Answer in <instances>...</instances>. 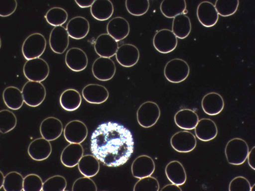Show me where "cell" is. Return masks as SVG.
Returning a JSON list of instances; mask_svg holds the SVG:
<instances>
[{
	"label": "cell",
	"mask_w": 255,
	"mask_h": 191,
	"mask_svg": "<svg viewBox=\"0 0 255 191\" xmlns=\"http://www.w3.org/2000/svg\"><path fill=\"white\" fill-rule=\"evenodd\" d=\"M63 130L62 122L55 117H47L41 123L40 126L41 136L49 142L58 139Z\"/></svg>",
	"instance_id": "obj_16"
},
{
	"label": "cell",
	"mask_w": 255,
	"mask_h": 191,
	"mask_svg": "<svg viewBox=\"0 0 255 191\" xmlns=\"http://www.w3.org/2000/svg\"><path fill=\"white\" fill-rule=\"evenodd\" d=\"M17 3L16 0H1L0 1V16H10L16 10Z\"/></svg>",
	"instance_id": "obj_44"
},
{
	"label": "cell",
	"mask_w": 255,
	"mask_h": 191,
	"mask_svg": "<svg viewBox=\"0 0 255 191\" xmlns=\"http://www.w3.org/2000/svg\"><path fill=\"white\" fill-rule=\"evenodd\" d=\"M119 48L118 42L108 34L100 35L95 44V51L101 57L110 58L114 57Z\"/></svg>",
	"instance_id": "obj_15"
},
{
	"label": "cell",
	"mask_w": 255,
	"mask_h": 191,
	"mask_svg": "<svg viewBox=\"0 0 255 191\" xmlns=\"http://www.w3.org/2000/svg\"><path fill=\"white\" fill-rule=\"evenodd\" d=\"M65 62L66 66L72 71L80 72L87 68L89 60L83 49L72 48L67 52Z\"/></svg>",
	"instance_id": "obj_18"
},
{
	"label": "cell",
	"mask_w": 255,
	"mask_h": 191,
	"mask_svg": "<svg viewBox=\"0 0 255 191\" xmlns=\"http://www.w3.org/2000/svg\"><path fill=\"white\" fill-rule=\"evenodd\" d=\"M52 153V146L49 141L44 138L35 139L29 145L28 154L31 158L42 161L49 157Z\"/></svg>",
	"instance_id": "obj_20"
},
{
	"label": "cell",
	"mask_w": 255,
	"mask_h": 191,
	"mask_svg": "<svg viewBox=\"0 0 255 191\" xmlns=\"http://www.w3.org/2000/svg\"><path fill=\"white\" fill-rule=\"evenodd\" d=\"M49 67L43 59L38 58L28 60L23 66V72L29 81L41 82L49 75Z\"/></svg>",
	"instance_id": "obj_4"
},
{
	"label": "cell",
	"mask_w": 255,
	"mask_h": 191,
	"mask_svg": "<svg viewBox=\"0 0 255 191\" xmlns=\"http://www.w3.org/2000/svg\"><path fill=\"white\" fill-rule=\"evenodd\" d=\"M162 191H181V188L178 185L172 184L166 185L164 187L162 190Z\"/></svg>",
	"instance_id": "obj_47"
},
{
	"label": "cell",
	"mask_w": 255,
	"mask_h": 191,
	"mask_svg": "<svg viewBox=\"0 0 255 191\" xmlns=\"http://www.w3.org/2000/svg\"><path fill=\"white\" fill-rule=\"evenodd\" d=\"M153 46L161 54H169L174 51L178 45L177 37L168 29H160L154 35Z\"/></svg>",
	"instance_id": "obj_8"
},
{
	"label": "cell",
	"mask_w": 255,
	"mask_h": 191,
	"mask_svg": "<svg viewBox=\"0 0 255 191\" xmlns=\"http://www.w3.org/2000/svg\"><path fill=\"white\" fill-rule=\"evenodd\" d=\"M190 67L186 61L180 58H174L166 64L164 75L169 82L179 84L189 77Z\"/></svg>",
	"instance_id": "obj_3"
},
{
	"label": "cell",
	"mask_w": 255,
	"mask_h": 191,
	"mask_svg": "<svg viewBox=\"0 0 255 191\" xmlns=\"http://www.w3.org/2000/svg\"><path fill=\"white\" fill-rule=\"evenodd\" d=\"M187 5L185 0H163L161 2V12L168 18H173L183 14L186 10Z\"/></svg>",
	"instance_id": "obj_31"
},
{
	"label": "cell",
	"mask_w": 255,
	"mask_h": 191,
	"mask_svg": "<svg viewBox=\"0 0 255 191\" xmlns=\"http://www.w3.org/2000/svg\"><path fill=\"white\" fill-rule=\"evenodd\" d=\"M46 48V40L40 33H33L23 42L22 52L26 60H30L42 56Z\"/></svg>",
	"instance_id": "obj_5"
},
{
	"label": "cell",
	"mask_w": 255,
	"mask_h": 191,
	"mask_svg": "<svg viewBox=\"0 0 255 191\" xmlns=\"http://www.w3.org/2000/svg\"><path fill=\"white\" fill-rule=\"evenodd\" d=\"M69 36L63 26H55L50 34L49 45L52 51L58 54H63L68 48Z\"/></svg>",
	"instance_id": "obj_13"
},
{
	"label": "cell",
	"mask_w": 255,
	"mask_h": 191,
	"mask_svg": "<svg viewBox=\"0 0 255 191\" xmlns=\"http://www.w3.org/2000/svg\"><path fill=\"white\" fill-rule=\"evenodd\" d=\"M45 19L49 24L55 26H62L68 19L67 11L61 7L50 8L45 14Z\"/></svg>",
	"instance_id": "obj_34"
},
{
	"label": "cell",
	"mask_w": 255,
	"mask_h": 191,
	"mask_svg": "<svg viewBox=\"0 0 255 191\" xmlns=\"http://www.w3.org/2000/svg\"><path fill=\"white\" fill-rule=\"evenodd\" d=\"M0 175H1V178H0V181H0V187L1 188L2 187H3L5 177L3 174H2V172H0Z\"/></svg>",
	"instance_id": "obj_48"
},
{
	"label": "cell",
	"mask_w": 255,
	"mask_h": 191,
	"mask_svg": "<svg viewBox=\"0 0 255 191\" xmlns=\"http://www.w3.org/2000/svg\"><path fill=\"white\" fill-rule=\"evenodd\" d=\"M73 191H97L98 188L92 179L84 176L76 180L72 187Z\"/></svg>",
	"instance_id": "obj_42"
},
{
	"label": "cell",
	"mask_w": 255,
	"mask_h": 191,
	"mask_svg": "<svg viewBox=\"0 0 255 191\" xmlns=\"http://www.w3.org/2000/svg\"><path fill=\"white\" fill-rule=\"evenodd\" d=\"M88 136V128L83 122L73 120L67 123L64 129V136L69 143L81 144Z\"/></svg>",
	"instance_id": "obj_11"
},
{
	"label": "cell",
	"mask_w": 255,
	"mask_h": 191,
	"mask_svg": "<svg viewBox=\"0 0 255 191\" xmlns=\"http://www.w3.org/2000/svg\"><path fill=\"white\" fill-rule=\"evenodd\" d=\"M196 14L199 22L205 27H213L218 22L219 14L215 5L211 2H201L198 5Z\"/></svg>",
	"instance_id": "obj_17"
},
{
	"label": "cell",
	"mask_w": 255,
	"mask_h": 191,
	"mask_svg": "<svg viewBox=\"0 0 255 191\" xmlns=\"http://www.w3.org/2000/svg\"><path fill=\"white\" fill-rule=\"evenodd\" d=\"M43 185L42 179L39 176L28 175L23 179V191H42Z\"/></svg>",
	"instance_id": "obj_41"
},
{
	"label": "cell",
	"mask_w": 255,
	"mask_h": 191,
	"mask_svg": "<svg viewBox=\"0 0 255 191\" xmlns=\"http://www.w3.org/2000/svg\"><path fill=\"white\" fill-rule=\"evenodd\" d=\"M165 173L167 178L172 184L181 186L186 182V170L180 161H172L167 164Z\"/></svg>",
	"instance_id": "obj_27"
},
{
	"label": "cell",
	"mask_w": 255,
	"mask_h": 191,
	"mask_svg": "<svg viewBox=\"0 0 255 191\" xmlns=\"http://www.w3.org/2000/svg\"><path fill=\"white\" fill-rule=\"evenodd\" d=\"M90 11L94 18L104 21L113 16L114 5L110 0H96L91 7Z\"/></svg>",
	"instance_id": "obj_28"
},
{
	"label": "cell",
	"mask_w": 255,
	"mask_h": 191,
	"mask_svg": "<svg viewBox=\"0 0 255 191\" xmlns=\"http://www.w3.org/2000/svg\"><path fill=\"white\" fill-rule=\"evenodd\" d=\"M248 164L249 166L253 170H255V147L251 149V151L249 152L248 156Z\"/></svg>",
	"instance_id": "obj_45"
},
{
	"label": "cell",
	"mask_w": 255,
	"mask_h": 191,
	"mask_svg": "<svg viewBox=\"0 0 255 191\" xmlns=\"http://www.w3.org/2000/svg\"><path fill=\"white\" fill-rule=\"evenodd\" d=\"M116 64L111 58L100 57L93 63V75L99 81H110L116 75Z\"/></svg>",
	"instance_id": "obj_9"
},
{
	"label": "cell",
	"mask_w": 255,
	"mask_h": 191,
	"mask_svg": "<svg viewBox=\"0 0 255 191\" xmlns=\"http://www.w3.org/2000/svg\"><path fill=\"white\" fill-rule=\"evenodd\" d=\"M84 155V148L81 144L70 143L64 149L61 155V162L68 168L77 166Z\"/></svg>",
	"instance_id": "obj_24"
},
{
	"label": "cell",
	"mask_w": 255,
	"mask_h": 191,
	"mask_svg": "<svg viewBox=\"0 0 255 191\" xmlns=\"http://www.w3.org/2000/svg\"><path fill=\"white\" fill-rule=\"evenodd\" d=\"M16 124L15 114L10 110L0 111V131L2 134H6L13 130Z\"/></svg>",
	"instance_id": "obj_37"
},
{
	"label": "cell",
	"mask_w": 255,
	"mask_h": 191,
	"mask_svg": "<svg viewBox=\"0 0 255 191\" xmlns=\"http://www.w3.org/2000/svg\"><path fill=\"white\" fill-rule=\"evenodd\" d=\"M191 30V22L186 14H180L173 19L172 31L178 39H186L189 36Z\"/></svg>",
	"instance_id": "obj_32"
},
{
	"label": "cell",
	"mask_w": 255,
	"mask_h": 191,
	"mask_svg": "<svg viewBox=\"0 0 255 191\" xmlns=\"http://www.w3.org/2000/svg\"><path fill=\"white\" fill-rule=\"evenodd\" d=\"M78 166L81 174L89 178L98 175L100 170L99 161L93 155L83 156Z\"/></svg>",
	"instance_id": "obj_33"
},
{
	"label": "cell",
	"mask_w": 255,
	"mask_h": 191,
	"mask_svg": "<svg viewBox=\"0 0 255 191\" xmlns=\"http://www.w3.org/2000/svg\"><path fill=\"white\" fill-rule=\"evenodd\" d=\"M2 98L6 106L13 110H19L24 102L22 93L14 87L5 88L2 93Z\"/></svg>",
	"instance_id": "obj_29"
},
{
	"label": "cell",
	"mask_w": 255,
	"mask_h": 191,
	"mask_svg": "<svg viewBox=\"0 0 255 191\" xmlns=\"http://www.w3.org/2000/svg\"><path fill=\"white\" fill-rule=\"evenodd\" d=\"M90 27L89 20L83 16H76L69 20L66 29L69 37L76 40H81L89 34Z\"/></svg>",
	"instance_id": "obj_23"
},
{
	"label": "cell",
	"mask_w": 255,
	"mask_h": 191,
	"mask_svg": "<svg viewBox=\"0 0 255 191\" xmlns=\"http://www.w3.org/2000/svg\"><path fill=\"white\" fill-rule=\"evenodd\" d=\"M171 145L175 151L179 153H189L194 150L197 140L194 134L187 131L177 132L171 137Z\"/></svg>",
	"instance_id": "obj_10"
},
{
	"label": "cell",
	"mask_w": 255,
	"mask_h": 191,
	"mask_svg": "<svg viewBox=\"0 0 255 191\" xmlns=\"http://www.w3.org/2000/svg\"><path fill=\"white\" fill-rule=\"evenodd\" d=\"M61 107L68 111L78 109L82 103V97L80 93L74 89H68L61 94L60 98Z\"/></svg>",
	"instance_id": "obj_30"
},
{
	"label": "cell",
	"mask_w": 255,
	"mask_h": 191,
	"mask_svg": "<svg viewBox=\"0 0 255 191\" xmlns=\"http://www.w3.org/2000/svg\"><path fill=\"white\" fill-rule=\"evenodd\" d=\"M201 105L205 113L210 116L218 115L225 107L224 99L219 93H208L202 99Z\"/></svg>",
	"instance_id": "obj_22"
},
{
	"label": "cell",
	"mask_w": 255,
	"mask_h": 191,
	"mask_svg": "<svg viewBox=\"0 0 255 191\" xmlns=\"http://www.w3.org/2000/svg\"><path fill=\"white\" fill-rule=\"evenodd\" d=\"M23 176L19 173L11 172L5 176L3 188L5 191H22Z\"/></svg>",
	"instance_id": "obj_35"
},
{
	"label": "cell",
	"mask_w": 255,
	"mask_h": 191,
	"mask_svg": "<svg viewBox=\"0 0 255 191\" xmlns=\"http://www.w3.org/2000/svg\"><path fill=\"white\" fill-rule=\"evenodd\" d=\"M239 6V0H218L216 1L215 7L219 15L228 17L233 15L236 13Z\"/></svg>",
	"instance_id": "obj_36"
},
{
	"label": "cell",
	"mask_w": 255,
	"mask_h": 191,
	"mask_svg": "<svg viewBox=\"0 0 255 191\" xmlns=\"http://www.w3.org/2000/svg\"><path fill=\"white\" fill-rule=\"evenodd\" d=\"M160 185L156 178L152 177L151 176L148 177L140 179L139 181L134 185V191H159Z\"/></svg>",
	"instance_id": "obj_40"
},
{
	"label": "cell",
	"mask_w": 255,
	"mask_h": 191,
	"mask_svg": "<svg viewBox=\"0 0 255 191\" xmlns=\"http://www.w3.org/2000/svg\"><path fill=\"white\" fill-rule=\"evenodd\" d=\"M134 148L131 131L119 123H102L91 137V152L100 162L108 167L124 165L133 154Z\"/></svg>",
	"instance_id": "obj_1"
},
{
	"label": "cell",
	"mask_w": 255,
	"mask_h": 191,
	"mask_svg": "<svg viewBox=\"0 0 255 191\" xmlns=\"http://www.w3.org/2000/svg\"><path fill=\"white\" fill-rule=\"evenodd\" d=\"M199 120L197 113L189 108H184L178 111L174 116L175 124L181 129L186 130H194Z\"/></svg>",
	"instance_id": "obj_26"
},
{
	"label": "cell",
	"mask_w": 255,
	"mask_h": 191,
	"mask_svg": "<svg viewBox=\"0 0 255 191\" xmlns=\"http://www.w3.org/2000/svg\"><path fill=\"white\" fill-rule=\"evenodd\" d=\"M126 7L131 15L142 16L148 11L149 1L148 0H126Z\"/></svg>",
	"instance_id": "obj_38"
},
{
	"label": "cell",
	"mask_w": 255,
	"mask_h": 191,
	"mask_svg": "<svg viewBox=\"0 0 255 191\" xmlns=\"http://www.w3.org/2000/svg\"><path fill=\"white\" fill-rule=\"evenodd\" d=\"M249 152L248 144L240 138H234L229 141L225 150L228 163L234 166L244 164L247 160Z\"/></svg>",
	"instance_id": "obj_2"
},
{
	"label": "cell",
	"mask_w": 255,
	"mask_h": 191,
	"mask_svg": "<svg viewBox=\"0 0 255 191\" xmlns=\"http://www.w3.org/2000/svg\"><path fill=\"white\" fill-rule=\"evenodd\" d=\"M75 2L81 8H87L92 7L94 3V0H75Z\"/></svg>",
	"instance_id": "obj_46"
},
{
	"label": "cell",
	"mask_w": 255,
	"mask_h": 191,
	"mask_svg": "<svg viewBox=\"0 0 255 191\" xmlns=\"http://www.w3.org/2000/svg\"><path fill=\"white\" fill-rule=\"evenodd\" d=\"M196 137L202 142H209L218 136V129L216 123L209 118L199 120L195 127Z\"/></svg>",
	"instance_id": "obj_25"
},
{
	"label": "cell",
	"mask_w": 255,
	"mask_h": 191,
	"mask_svg": "<svg viewBox=\"0 0 255 191\" xmlns=\"http://www.w3.org/2000/svg\"><path fill=\"white\" fill-rule=\"evenodd\" d=\"M116 55L117 62L126 68L135 66L140 58L139 49L131 44H125L120 46Z\"/></svg>",
	"instance_id": "obj_12"
},
{
	"label": "cell",
	"mask_w": 255,
	"mask_h": 191,
	"mask_svg": "<svg viewBox=\"0 0 255 191\" xmlns=\"http://www.w3.org/2000/svg\"><path fill=\"white\" fill-rule=\"evenodd\" d=\"M82 94L90 104H101L107 101L110 93L107 88L99 84H89L83 88Z\"/></svg>",
	"instance_id": "obj_19"
},
{
	"label": "cell",
	"mask_w": 255,
	"mask_h": 191,
	"mask_svg": "<svg viewBox=\"0 0 255 191\" xmlns=\"http://www.w3.org/2000/svg\"><path fill=\"white\" fill-rule=\"evenodd\" d=\"M67 181L62 176L56 175L49 178L44 182L42 191H64Z\"/></svg>",
	"instance_id": "obj_39"
},
{
	"label": "cell",
	"mask_w": 255,
	"mask_h": 191,
	"mask_svg": "<svg viewBox=\"0 0 255 191\" xmlns=\"http://www.w3.org/2000/svg\"><path fill=\"white\" fill-rule=\"evenodd\" d=\"M160 114V107L156 102L146 101L140 105L137 111V122L143 128H151L156 124Z\"/></svg>",
	"instance_id": "obj_6"
},
{
	"label": "cell",
	"mask_w": 255,
	"mask_h": 191,
	"mask_svg": "<svg viewBox=\"0 0 255 191\" xmlns=\"http://www.w3.org/2000/svg\"><path fill=\"white\" fill-rule=\"evenodd\" d=\"M156 166L152 158L148 155L139 156L131 164V173L134 178L142 179L153 174Z\"/></svg>",
	"instance_id": "obj_14"
},
{
	"label": "cell",
	"mask_w": 255,
	"mask_h": 191,
	"mask_svg": "<svg viewBox=\"0 0 255 191\" xmlns=\"http://www.w3.org/2000/svg\"><path fill=\"white\" fill-rule=\"evenodd\" d=\"M250 182L243 176H238L234 178L229 185L230 191H251Z\"/></svg>",
	"instance_id": "obj_43"
},
{
	"label": "cell",
	"mask_w": 255,
	"mask_h": 191,
	"mask_svg": "<svg viewBox=\"0 0 255 191\" xmlns=\"http://www.w3.org/2000/svg\"><path fill=\"white\" fill-rule=\"evenodd\" d=\"M22 93L25 104L36 107L42 103L46 98V88L41 82L28 81L23 87Z\"/></svg>",
	"instance_id": "obj_7"
},
{
	"label": "cell",
	"mask_w": 255,
	"mask_h": 191,
	"mask_svg": "<svg viewBox=\"0 0 255 191\" xmlns=\"http://www.w3.org/2000/svg\"><path fill=\"white\" fill-rule=\"evenodd\" d=\"M108 34L117 42L126 39L130 33V25L123 17H116L108 22L107 27Z\"/></svg>",
	"instance_id": "obj_21"
}]
</instances>
